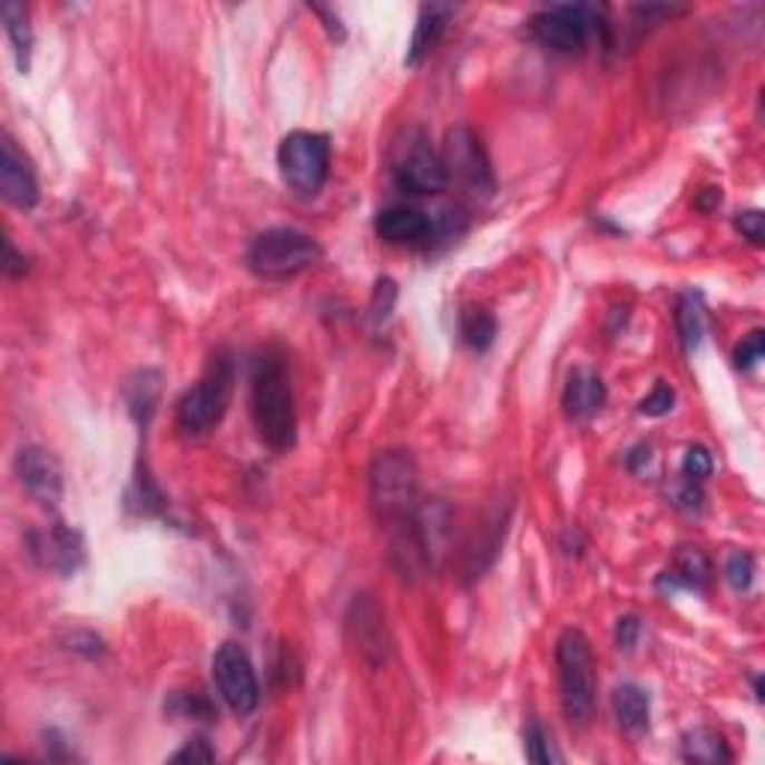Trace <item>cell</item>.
I'll list each match as a JSON object with an SVG mask.
<instances>
[{
    "label": "cell",
    "mask_w": 765,
    "mask_h": 765,
    "mask_svg": "<svg viewBox=\"0 0 765 765\" xmlns=\"http://www.w3.org/2000/svg\"><path fill=\"white\" fill-rule=\"evenodd\" d=\"M252 419L261 440L275 452H287L296 443V406L287 377V365L264 353L252 371Z\"/></svg>",
    "instance_id": "obj_1"
},
{
    "label": "cell",
    "mask_w": 765,
    "mask_h": 765,
    "mask_svg": "<svg viewBox=\"0 0 765 765\" xmlns=\"http://www.w3.org/2000/svg\"><path fill=\"white\" fill-rule=\"evenodd\" d=\"M369 491L380 523L404 527L419 511V470L413 454L404 449L380 452L371 463Z\"/></svg>",
    "instance_id": "obj_2"
},
{
    "label": "cell",
    "mask_w": 765,
    "mask_h": 765,
    "mask_svg": "<svg viewBox=\"0 0 765 765\" xmlns=\"http://www.w3.org/2000/svg\"><path fill=\"white\" fill-rule=\"evenodd\" d=\"M237 369L227 350H216L195 386L177 404V428L186 437H204L225 419L234 395Z\"/></svg>",
    "instance_id": "obj_3"
},
{
    "label": "cell",
    "mask_w": 765,
    "mask_h": 765,
    "mask_svg": "<svg viewBox=\"0 0 765 765\" xmlns=\"http://www.w3.org/2000/svg\"><path fill=\"white\" fill-rule=\"evenodd\" d=\"M559 697L571 724H586L596 706V658L583 631L568 628L557 643Z\"/></svg>",
    "instance_id": "obj_4"
},
{
    "label": "cell",
    "mask_w": 765,
    "mask_h": 765,
    "mask_svg": "<svg viewBox=\"0 0 765 765\" xmlns=\"http://www.w3.org/2000/svg\"><path fill=\"white\" fill-rule=\"evenodd\" d=\"M389 170L398 189L410 195H437L449 186L443 156L422 129H404L398 135L389 153Z\"/></svg>",
    "instance_id": "obj_5"
},
{
    "label": "cell",
    "mask_w": 765,
    "mask_h": 765,
    "mask_svg": "<svg viewBox=\"0 0 765 765\" xmlns=\"http://www.w3.org/2000/svg\"><path fill=\"white\" fill-rule=\"evenodd\" d=\"M323 257L317 239L293 227H273L264 231L248 246V266L264 278H287L314 266Z\"/></svg>",
    "instance_id": "obj_6"
},
{
    "label": "cell",
    "mask_w": 765,
    "mask_h": 765,
    "mask_svg": "<svg viewBox=\"0 0 765 765\" xmlns=\"http://www.w3.org/2000/svg\"><path fill=\"white\" fill-rule=\"evenodd\" d=\"M440 156H443L445 183L449 186H458V189L473 195V198H491L493 189H497L491 159H488L482 138L470 126L449 129Z\"/></svg>",
    "instance_id": "obj_7"
},
{
    "label": "cell",
    "mask_w": 765,
    "mask_h": 765,
    "mask_svg": "<svg viewBox=\"0 0 765 765\" xmlns=\"http://www.w3.org/2000/svg\"><path fill=\"white\" fill-rule=\"evenodd\" d=\"M278 168L296 195L314 198L330 177V138L321 133H291L278 144Z\"/></svg>",
    "instance_id": "obj_8"
},
{
    "label": "cell",
    "mask_w": 765,
    "mask_h": 765,
    "mask_svg": "<svg viewBox=\"0 0 765 765\" xmlns=\"http://www.w3.org/2000/svg\"><path fill=\"white\" fill-rule=\"evenodd\" d=\"M605 28L601 12L583 3H566V7H550L532 19V33L545 48H553L559 55H575L583 51L589 33Z\"/></svg>",
    "instance_id": "obj_9"
},
{
    "label": "cell",
    "mask_w": 765,
    "mask_h": 765,
    "mask_svg": "<svg viewBox=\"0 0 765 765\" xmlns=\"http://www.w3.org/2000/svg\"><path fill=\"white\" fill-rule=\"evenodd\" d=\"M213 676H216V688L231 709L237 715H252L261 703V685H257V673L252 667V658L239 646V643H225L218 646L216 658H213Z\"/></svg>",
    "instance_id": "obj_10"
},
{
    "label": "cell",
    "mask_w": 765,
    "mask_h": 765,
    "mask_svg": "<svg viewBox=\"0 0 765 765\" xmlns=\"http://www.w3.org/2000/svg\"><path fill=\"white\" fill-rule=\"evenodd\" d=\"M16 475L21 488L39 502V506H55L63 493V470L48 449L28 445L16 458Z\"/></svg>",
    "instance_id": "obj_11"
},
{
    "label": "cell",
    "mask_w": 765,
    "mask_h": 765,
    "mask_svg": "<svg viewBox=\"0 0 765 765\" xmlns=\"http://www.w3.org/2000/svg\"><path fill=\"white\" fill-rule=\"evenodd\" d=\"M0 192L19 209H33L39 204L37 174L10 135H3V147H0Z\"/></svg>",
    "instance_id": "obj_12"
},
{
    "label": "cell",
    "mask_w": 765,
    "mask_h": 765,
    "mask_svg": "<svg viewBox=\"0 0 765 765\" xmlns=\"http://www.w3.org/2000/svg\"><path fill=\"white\" fill-rule=\"evenodd\" d=\"M350 631L356 637V649H360L371 664L386 661L389 655V634L386 619L380 614V607L369 596H362L350 607Z\"/></svg>",
    "instance_id": "obj_13"
},
{
    "label": "cell",
    "mask_w": 765,
    "mask_h": 765,
    "mask_svg": "<svg viewBox=\"0 0 765 765\" xmlns=\"http://www.w3.org/2000/svg\"><path fill=\"white\" fill-rule=\"evenodd\" d=\"M377 234L392 246H419L434 234V222L416 207H386L377 216Z\"/></svg>",
    "instance_id": "obj_14"
},
{
    "label": "cell",
    "mask_w": 765,
    "mask_h": 765,
    "mask_svg": "<svg viewBox=\"0 0 765 765\" xmlns=\"http://www.w3.org/2000/svg\"><path fill=\"white\" fill-rule=\"evenodd\" d=\"M607 401V386L605 380L598 377L596 371L589 369H575L568 374L566 395H562V406H566L568 419L575 422H586L592 419L605 406Z\"/></svg>",
    "instance_id": "obj_15"
},
{
    "label": "cell",
    "mask_w": 765,
    "mask_h": 765,
    "mask_svg": "<svg viewBox=\"0 0 765 765\" xmlns=\"http://www.w3.org/2000/svg\"><path fill=\"white\" fill-rule=\"evenodd\" d=\"M449 19H452V7H445V3H425V7H422L416 30H413V39H410V48H406V67H419V63L440 46Z\"/></svg>",
    "instance_id": "obj_16"
},
{
    "label": "cell",
    "mask_w": 765,
    "mask_h": 765,
    "mask_svg": "<svg viewBox=\"0 0 765 765\" xmlns=\"http://www.w3.org/2000/svg\"><path fill=\"white\" fill-rule=\"evenodd\" d=\"M33 550L46 557V566L57 568L63 575H72L81 562V539H78V532L67 529L63 523H55L42 539L33 541Z\"/></svg>",
    "instance_id": "obj_17"
},
{
    "label": "cell",
    "mask_w": 765,
    "mask_h": 765,
    "mask_svg": "<svg viewBox=\"0 0 765 765\" xmlns=\"http://www.w3.org/2000/svg\"><path fill=\"white\" fill-rule=\"evenodd\" d=\"M614 712L619 727L631 738H640L643 733H649V694L637 685H619L614 690Z\"/></svg>",
    "instance_id": "obj_18"
},
{
    "label": "cell",
    "mask_w": 765,
    "mask_h": 765,
    "mask_svg": "<svg viewBox=\"0 0 765 765\" xmlns=\"http://www.w3.org/2000/svg\"><path fill=\"white\" fill-rule=\"evenodd\" d=\"M681 756L688 763H699V765H718V763H729L733 754H729L727 742L720 736L718 729L712 727H694L681 736Z\"/></svg>",
    "instance_id": "obj_19"
},
{
    "label": "cell",
    "mask_w": 765,
    "mask_h": 765,
    "mask_svg": "<svg viewBox=\"0 0 765 765\" xmlns=\"http://www.w3.org/2000/svg\"><path fill=\"white\" fill-rule=\"evenodd\" d=\"M712 580V562L706 553L697 548H685L679 557L673 559V568L664 575L661 583H670V589H706Z\"/></svg>",
    "instance_id": "obj_20"
},
{
    "label": "cell",
    "mask_w": 765,
    "mask_h": 765,
    "mask_svg": "<svg viewBox=\"0 0 765 765\" xmlns=\"http://www.w3.org/2000/svg\"><path fill=\"white\" fill-rule=\"evenodd\" d=\"M0 19H3V28H7V37L12 42V51H16V63H19V72H28L30 69V48H33V33H30L28 21V7L24 3H3L0 10Z\"/></svg>",
    "instance_id": "obj_21"
},
{
    "label": "cell",
    "mask_w": 765,
    "mask_h": 765,
    "mask_svg": "<svg viewBox=\"0 0 765 765\" xmlns=\"http://www.w3.org/2000/svg\"><path fill=\"white\" fill-rule=\"evenodd\" d=\"M676 330H679L681 347L697 350L703 335H706V308H703V296L694 291L681 293L679 305H676Z\"/></svg>",
    "instance_id": "obj_22"
},
{
    "label": "cell",
    "mask_w": 765,
    "mask_h": 765,
    "mask_svg": "<svg viewBox=\"0 0 765 765\" xmlns=\"http://www.w3.org/2000/svg\"><path fill=\"white\" fill-rule=\"evenodd\" d=\"M461 335L473 350H488L497 339V321L488 308H463L461 312Z\"/></svg>",
    "instance_id": "obj_23"
},
{
    "label": "cell",
    "mask_w": 765,
    "mask_h": 765,
    "mask_svg": "<svg viewBox=\"0 0 765 765\" xmlns=\"http://www.w3.org/2000/svg\"><path fill=\"white\" fill-rule=\"evenodd\" d=\"M159 401V371H141L138 377L129 383V404H133L135 416H153Z\"/></svg>",
    "instance_id": "obj_24"
},
{
    "label": "cell",
    "mask_w": 765,
    "mask_h": 765,
    "mask_svg": "<svg viewBox=\"0 0 765 765\" xmlns=\"http://www.w3.org/2000/svg\"><path fill=\"white\" fill-rule=\"evenodd\" d=\"M712 470H715V461H712L709 449L690 445L688 452H685V461H681V475H685L688 482L703 484L712 475Z\"/></svg>",
    "instance_id": "obj_25"
},
{
    "label": "cell",
    "mask_w": 765,
    "mask_h": 765,
    "mask_svg": "<svg viewBox=\"0 0 765 765\" xmlns=\"http://www.w3.org/2000/svg\"><path fill=\"white\" fill-rule=\"evenodd\" d=\"M527 756L532 759V763H541V765L559 763V756L553 754V745H550L548 733H545L541 724H536V720L527 727Z\"/></svg>",
    "instance_id": "obj_26"
},
{
    "label": "cell",
    "mask_w": 765,
    "mask_h": 765,
    "mask_svg": "<svg viewBox=\"0 0 765 765\" xmlns=\"http://www.w3.org/2000/svg\"><path fill=\"white\" fill-rule=\"evenodd\" d=\"M754 557L751 553H733L727 559V583L736 589V592H747L751 583H754Z\"/></svg>",
    "instance_id": "obj_27"
},
{
    "label": "cell",
    "mask_w": 765,
    "mask_h": 765,
    "mask_svg": "<svg viewBox=\"0 0 765 765\" xmlns=\"http://www.w3.org/2000/svg\"><path fill=\"white\" fill-rule=\"evenodd\" d=\"M763 353H765V332L763 330H754L736 347V365L742 371H751V369H754V365H759V360H763Z\"/></svg>",
    "instance_id": "obj_28"
},
{
    "label": "cell",
    "mask_w": 765,
    "mask_h": 765,
    "mask_svg": "<svg viewBox=\"0 0 765 765\" xmlns=\"http://www.w3.org/2000/svg\"><path fill=\"white\" fill-rule=\"evenodd\" d=\"M673 404H676V392H673L667 383H658V386L640 401V413H646V416H667L673 410Z\"/></svg>",
    "instance_id": "obj_29"
},
{
    "label": "cell",
    "mask_w": 765,
    "mask_h": 765,
    "mask_svg": "<svg viewBox=\"0 0 765 765\" xmlns=\"http://www.w3.org/2000/svg\"><path fill=\"white\" fill-rule=\"evenodd\" d=\"M736 231L742 234V237L751 243V246H763V237H765V218L759 209H747V213H738L736 216Z\"/></svg>",
    "instance_id": "obj_30"
},
{
    "label": "cell",
    "mask_w": 765,
    "mask_h": 765,
    "mask_svg": "<svg viewBox=\"0 0 765 765\" xmlns=\"http://www.w3.org/2000/svg\"><path fill=\"white\" fill-rule=\"evenodd\" d=\"M213 759H216V751L204 738H195V742H189V745L170 756V763H213Z\"/></svg>",
    "instance_id": "obj_31"
},
{
    "label": "cell",
    "mask_w": 765,
    "mask_h": 765,
    "mask_svg": "<svg viewBox=\"0 0 765 765\" xmlns=\"http://www.w3.org/2000/svg\"><path fill=\"white\" fill-rule=\"evenodd\" d=\"M640 631L643 625L637 616H622L619 625H616V646H619L622 653H634V646L640 640Z\"/></svg>",
    "instance_id": "obj_32"
},
{
    "label": "cell",
    "mask_w": 765,
    "mask_h": 765,
    "mask_svg": "<svg viewBox=\"0 0 765 765\" xmlns=\"http://www.w3.org/2000/svg\"><path fill=\"white\" fill-rule=\"evenodd\" d=\"M180 712L183 715H192V718H200V720H213L216 718V712H213V706H209L207 697H200V694H180Z\"/></svg>",
    "instance_id": "obj_33"
},
{
    "label": "cell",
    "mask_w": 765,
    "mask_h": 765,
    "mask_svg": "<svg viewBox=\"0 0 765 765\" xmlns=\"http://www.w3.org/2000/svg\"><path fill=\"white\" fill-rule=\"evenodd\" d=\"M676 506L685 511H699V506H703V491H699L697 482H685L679 484V491H676Z\"/></svg>",
    "instance_id": "obj_34"
},
{
    "label": "cell",
    "mask_w": 765,
    "mask_h": 765,
    "mask_svg": "<svg viewBox=\"0 0 765 765\" xmlns=\"http://www.w3.org/2000/svg\"><path fill=\"white\" fill-rule=\"evenodd\" d=\"M3 273L10 275V278L24 273V264H21V257L16 255V246H12L10 239H7V264H3Z\"/></svg>",
    "instance_id": "obj_35"
},
{
    "label": "cell",
    "mask_w": 765,
    "mask_h": 765,
    "mask_svg": "<svg viewBox=\"0 0 765 765\" xmlns=\"http://www.w3.org/2000/svg\"><path fill=\"white\" fill-rule=\"evenodd\" d=\"M697 207L703 209V213H709V209L720 207V189H706V192H703V198L697 200Z\"/></svg>",
    "instance_id": "obj_36"
}]
</instances>
